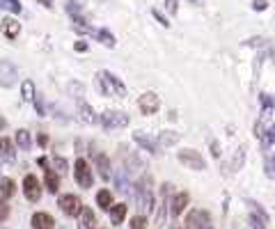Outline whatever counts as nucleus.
<instances>
[{
	"label": "nucleus",
	"mask_w": 275,
	"mask_h": 229,
	"mask_svg": "<svg viewBox=\"0 0 275 229\" xmlns=\"http://www.w3.org/2000/svg\"><path fill=\"white\" fill-rule=\"evenodd\" d=\"M94 85L103 96H126V85L117 76H113L110 71H99Z\"/></svg>",
	"instance_id": "nucleus-1"
},
{
	"label": "nucleus",
	"mask_w": 275,
	"mask_h": 229,
	"mask_svg": "<svg viewBox=\"0 0 275 229\" xmlns=\"http://www.w3.org/2000/svg\"><path fill=\"white\" fill-rule=\"evenodd\" d=\"M99 124H101L106 131L124 128V126H129V114L117 112V110H106V112H101V117H99Z\"/></svg>",
	"instance_id": "nucleus-2"
},
{
	"label": "nucleus",
	"mask_w": 275,
	"mask_h": 229,
	"mask_svg": "<svg viewBox=\"0 0 275 229\" xmlns=\"http://www.w3.org/2000/svg\"><path fill=\"white\" fill-rule=\"evenodd\" d=\"M179 163L183 165V168L188 170H195V172H202V170H206V160L202 158L200 152H195V149H181V152L177 154Z\"/></svg>",
	"instance_id": "nucleus-3"
},
{
	"label": "nucleus",
	"mask_w": 275,
	"mask_h": 229,
	"mask_svg": "<svg viewBox=\"0 0 275 229\" xmlns=\"http://www.w3.org/2000/svg\"><path fill=\"white\" fill-rule=\"evenodd\" d=\"M74 179H76V184L81 186L83 190L92 188L94 176H92V170H90V165H87L85 158H76V163H74Z\"/></svg>",
	"instance_id": "nucleus-4"
},
{
	"label": "nucleus",
	"mask_w": 275,
	"mask_h": 229,
	"mask_svg": "<svg viewBox=\"0 0 275 229\" xmlns=\"http://www.w3.org/2000/svg\"><path fill=\"white\" fill-rule=\"evenodd\" d=\"M58 206L60 211L65 213V216H71V218H76L78 216V211L83 208V202L78 195H71V192H67V195H60L58 197Z\"/></svg>",
	"instance_id": "nucleus-5"
},
{
	"label": "nucleus",
	"mask_w": 275,
	"mask_h": 229,
	"mask_svg": "<svg viewBox=\"0 0 275 229\" xmlns=\"http://www.w3.org/2000/svg\"><path fill=\"white\" fill-rule=\"evenodd\" d=\"M186 229H213L211 216L202 208H193V213H188L186 218Z\"/></svg>",
	"instance_id": "nucleus-6"
},
{
	"label": "nucleus",
	"mask_w": 275,
	"mask_h": 229,
	"mask_svg": "<svg viewBox=\"0 0 275 229\" xmlns=\"http://www.w3.org/2000/svg\"><path fill=\"white\" fill-rule=\"evenodd\" d=\"M23 195H26L28 202H39L42 197V184L35 174H26L23 176Z\"/></svg>",
	"instance_id": "nucleus-7"
},
{
	"label": "nucleus",
	"mask_w": 275,
	"mask_h": 229,
	"mask_svg": "<svg viewBox=\"0 0 275 229\" xmlns=\"http://www.w3.org/2000/svg\"><path fill=\"white\" fill-rule=\"evenodd\" d=\"M161 108V98L156 96L154 92H145L140 98H138V110H140L142 114H156V110Z\"/></svg>",
	"instance_id": "nucleus-8"
},
{
	"label": "nucleus",
	"mask_w": 275,
	"mask_h": 229,
	"mask_svg": "<svg viewBox=\"0 0 275 229\" xmlns=\"http://www.w3.org/2000/svg\"><path fill=\"white\" fill-rule=\"evenodd\" d=\"M19 78V71L17 66L12 64L10 60H3L0 62V88H12Z\"/></svg>",
	"instance_id": "nucleus-9"
},
{
	"label": "nucleus",
	"mask_w": 275,
	"mask_h": 229,
	"mask_svg": "<svg viewBox=\"0 0 275 229\" xmlns=\"http://www.w3.org/2000/svg\"><path fill=\"white\" fill-rule=\"evenodd\" d=\"M188 202H190L188 192H177V195H172L170 197V216H172V218L181 216V213L186 211V206H188Z\"/></svg>",
	"instance_id": "nucleus-10"
},
{
	"label": "nucleus",
	"mask_w": 275,
	"mask_h": 229,
	"mask_svg": "<svg viewBox=\"0 0 275 229\" xmlns=\"http://www.w3.org/2000/svg\"><path fill=\"white\" fill-rule=\"evenodd\" d=\"M133 140H135V144H138V147H142L145 152H149V154H161V152H158V142L154 140L149 133L135 131V133H133Z\"/></svg>",
	"instance_id": "nucleus-11"
},
{
	"label": "nucleus",
	"mask_w": 275,
	"mask_h": 229,
	"mask_svg": "<svg viewBox=\"0 0 275 229\" xmlns=\"http://www.w3.org/2000/svg\"><path fill=\"white\" fill-rule=\"evenodd\" d=\"M76 220H78V229H97V216H94V211H92L90 206H85V204H83V208L78 211Z\"/></svg>",
	"instance_id": "nucleus-12"
},
{
	"label": "nucleus",
	"mask_w": 275,
	"mask_h": 229,
	"mask_svg": "<svg viewBox=\"0 0 275 229\" xmlns=\"http://www.w3.org/2000/svg\"><path fill=\"white\" fill-rule=\"evenodd\" d=\"M0 32L5 34L7 39H17L19 34H21V23H19L14 16L3 18V21H0Z\"/></svg>",
	"instance_id": "nucleus-13"
},
{
	"label": "nucleus",
	"mask_w": 275,
	"mask_h": 229,
	"mask_svg": "<svg viewBox=\"0 0 275 229\" xmlns=\"http://www.w3.org/2000/svg\"><path fill=\"white\" fill-rule=\"evenodd\" d=\"M30 224H33V229H55V218L46 211H37L30 220Z\"/></svg>",
	"instance_id": "nucleus-14"
},
{
	"label": "nucleus",
	"mask_w": 275,
	"mask_h": 229,
	"mask_svg": "<svg viewBox=\"0 0 275 229\" xmlns=\"http://www.w3.org/2000/svg\"><path fill=\"white\" fill-rule=\"evenodd\" d=\"M147 168V163L138 156V154H129L126 156V165H124V170H126V174L129 176H135V174H142V170Z\"/></svg>",
	"instance_id": "nucleus-15"
},
{
	"label": "nucleus",
	"mask_w": 275,
	"mask_h": 229,
	"mask_svg": "<svg viewBox=\"0 0 275 229\" xmlns=\"http://www.w3.org/2000/svg\"><path fill=\"white\" fill-rule=\"evenodd\" d=\"M78 117L85 124H99V117H94V110L90 108V104L85 98H78Z\"/></svg>",
	"instance_id": "nucleus-16"
},
{
	"label": "nucleus",
	"mask_w": 275,
	"mask_h": 229,
	"mask_svg": "<svg viewBox=\"0 0 275 229\" xmlns=\"http://www.w3.org/2000/svg\"><path fill=\"white\" fill-rule=\"evenodd\" d=\"M92 156H94V165H97L101 179H110V160H108V156H106V154H99V152H92Z\"/></svg>",
	"instance_id": "nucleus-17"
},
{
	"label": "nucleus",
	"mask_w": 275,
	"mask_h": 229,
	"mask_svg": "<svg viewBox=\"0 0 275 229\" xmlns=\"http://www.w3.org/2000/svg\"><path fill=\"white\" fill-rule=\"evenodd\" d=\"M44 184H46V190L51 192V195H58L60 190V174L55 172V170H44Z\"/></svg>",
	"instance_id": "nucleus-18"
},
{
	"label": "nucleus",
	"mask_w": 275,
	"mask_h": 229,
	"mask_svg": "<svg viewBox=\"0 0 275 229\" xmlns=\"http://www.w3.org/2000/svg\"><path fill=\"white\" fill-rule=\"evenodd\" d=\"M0 156L5 160H10V163L17 160V149H14V142L10 138H0Z\"/></svg>",
	"instance_id": "nucleus-19"
},
{
	"label": "nucleus",
	"mask_w": 275,
	"mask_h": 229,
	"mask_svg": "<svg viewBox=\"0 0 275 229\" xmlns=\"http://www.w3.org/2000/svg\"><path fill=\"white\" fill-rule=\"evenodd\" d=\"M14 192H17V184H14V179L3 176V179H0V200H10V197H14Z\"/></svg>",
	"instance_id": "nucleus-20"
},
{
	"label": "nucleus",
	"mask_w": 275,
	"mask_h": 229,
	"mask_svg": "<svg viewBox=\"0 0 275 229\" xmlns=\"http://www.w3.org/2000/svg\"><path fill=\"white\" fill-rule=\"evenodd\" d=\"M126 211H129L126 204H113V206H110V222L122 224L126 220Z\"/></svg>",
	"instance_id": "nucleus-21"
},
{
	"label": "nucleus",
	"mask_w": 275,
	"mask_h": 229,
	"mask_svg": "<svg viewBox=\"0 0 275 229\" xmlns=\"http://www.w3.org/2000/svg\"><path fill=\"white\" fill-rule=\"evenodd\" d=\"M243 158H245V144H241V147L234 152V158H232V163L225 165V172H236V170H241Z\"/></svg>",
	"instance_id": "nucleus-22"
},
{
	"label": "nucleus",
	"mask_w": 275,
	"mask_h": 229,
	"mask_svg": "<svg viewBox=\"0 0 275 229\" xmlns=\"http://www.w3.org/2000/svg\"><path fill=\"white\" fill-rule=\"evenodd\" d=\"M97 204L101 211H110V206H113V192L101 188V190L97 192Z\"/></svg>",
	"instance_id": "nucleus-23"
},
{
	"label": "nucleus",
	"mask_w": 275,
	"mask_h": 229,
	"mask_svg": "<svg viewBox=\"0 0 275 229\" xmlns=\"http://www.w3.org/2000/svg\"><path fill=\"white\" fill-rule=\"evenodd\" d=\"M245 204L250 206V213H252V216H257L259 220H264V222L268 224V213H266L264 208H261V204H257L254 200H245Z\"/></svg>",
	"instance_id": "nucleus-24"
},
{
	"label": "nucleus",
	"mask_w": 275,
	"mask_h": 229,
	"mask_svg": "<svg viewBox=\"0 0 275 229\" xmlns=\"http://www.w3.org/2000/svg\"><path fill=\"white\" fill-rule=\"evenodd\" d=\"M177 140H179V136L174 131H163L161 136H158V144H161V147H172Z\"/></svg>",
	"instance_id": "nucleus-25"
},
{
	"label": "nucleus",
	"mask_w": 275,
	"mask_h": 229,
	"mask_svg": "<svg viewBox=\"0 0 275 229\" xmlns=\"http://www.w3.org/2000/svg\"><path fill=\"white\" fill-rule=\"evenodd\" d=\"M17 144L21 149H30L33 140H30V133H28L26 128H19V131H17Z\"/></svg>",
	"instance_id": "nucleus-26"
},
{
	"label": "nucleus",
	"mask_w": 275,
	"mask_h": 229,
	"mask_svg": "<svg viewBox=\"0 0 275 229\" xmlns=\"http://www.w3.org/2000/svg\"><path fill=\"white\" fill-rule=\"evenodd\" d=\"M21 96L26 101H33L35 98V82L33 80H23L21 82Z\"/></svg>",
	"instance_id": "nucleus-27"
},
{
	"label": "nucleus",
	"mask_w": 275,
	"mask_h": 229,
	"mask_svg": "<svg viewBox=\"0 0 275 229\" xmlns=\"http://www.w3.org/2000/svg\"><path fill=\"white\" fill-rule=\"evenodd\" d=\"M94 34L99 37V42H101L103 46H108V48H113V46H115V37L108 32V30H97Z\"/></svg>",
	"instance_id": "nucleus-28"
},
{
	"label": "nucleus",
	"mask_w": 275,
	"mask_h": 229,
	"mask_svg": "<svg viewBox=\"0 0 275 229\" xmlns=\"http://www.w3.org/2000/svg\"><path fill=\"white\" fill-rule=\"evenodd\" d=\"M51 170H55L58 174H65L67 172V160L62 158V156H55V158L51 160Z\"/></svg>",
	"instance_id": "nucleus-29"
},
{
	"label": "nucleus",
	"mask_w": 275,
	"mask_h": 229,
	"mask_svg": "<svg viewBox=\"0 0 275 229\" xmlns=\"http://www.w3.org/2000/svg\"><path fill=\"white\" fill-rule=\"evenodd\" d=\"M0 2H3V7L10 10L12 14H21V12H23V5L19 2V0H0Z\"/></svg>",
	"instance_id": "nucleus-30"
},
{
	"label": "nucleus",
	"mask_w": 275,
	"mask_h": 229,
	"mask_svg": "<svg viewBox=\"0 0 275 229\" xmlns=\"http://www.w3.org/2000/svg\"><path fill=\"white\" fill-rule=\"evenodd\" d=\"M131 229H147L145 213H138V216H133V218H131Z\"/></svg>",
	"instance_id": "nucleus-31"
},
{
	"label": "nucleus",
	"mask_w": 275,
	"mask_h": 229,
	"mask_svg": "<svg viewBox=\"0 0 275 229\" xmlns=\"http://www.w3.org/2000/svg\"><path fill=\"white\" fill-rule=\"evenodd\" d=\"M264 172H266V176H268V179H275V154L266 158V163H264Z\"/></svg>",
	"instance_id": "nucleus-32"
},
{
	"label": "nucleus",
	"mask_w": 275,
	"mask_h": 229,
	"mask_svg": "<svg viewBox=\"0 0 275 229\" xmlns=\"http://www.w3.org/2000/svg\"><path fill=\"white\" fill-rule=\"evenodd\" d=\"M71 92V96H76V98H81L83 96V85L81 82H69V88H67Z\"/></svg>",
	"instance_id": "nucleus-33"
},
{
	"label": "nucleus",
	"mask_w": 275,
	"mask_h": 229,
	"mask_svg": "<svg viewBox=\"0 0 275 229\" xmlns=\"http://www.w3.org/2000/svg\"><path fill=\"white\" fill-rule=\"evenodd\" d=\"M7 218H10V204L5 200H0V222H5Z\"/></svg>",
	"instance_id": "nucleus-34"
},
{
	"label": "nucleus",
	"mask_w": 275,
	"mask_h": 229,
	"mask_svg": "<svg viewBox=\"0 0 275 229\" xmlns=\"http://www.w3.org/2000/svg\"><path fill=\"white\" fill-rule=\"evenodd\" d=\"M273 104H275V98L270 96V94H261V108H264L266 112H268V110L273 108Z\"/></svg>",
	"instance_id": "nucleus-35"
},
{
	"label": "nucleus",
	"mask_w": 275,
	"mask_h": 229,
	"mask_svg": "<svg viewBox=\"0 0 275 229\" xmlns=\"http://www.w3.org/2000/svg\"><path fill=\"white\" fill-rule=\"evenodd\" d=\"M165 10H167V14H177L179 12V0H165Z\"/></svg>",
	"instance_id": "nucleus-36"
},
{
	"label": "nucleus",
	"mask_w": 275,
	"mask_h": 229,
	"mask_svg": "<svg viewBox=\"0 0 275 229\" xmlns=\"http://www.w3.org/2000/svg\"><path fill=\"white\" fill-rule=\"evenodd\" d=\"M250 224H252V229H266V222H264V220H259L257 218V216H252V213H250Z\"/></svg>",
	"instance_id": "nucleus-37"
},
{
	"label": "nucleus",
	"mask_w": 275,
	"mask_h": 229,
	"mask_svg": "<svg viewBox=\"0 0 275 229\" xmlns=\"http://www.w3.org/2000/svg\"><path fill=\"white\" fill-rule=\"evenodd\" d=\"M209 147H211V154L218 158V156H220V144H218L216 138H209Z\"/></svg>",
	"instance_id": "nucleus-38"
},
{
	"label": "nucleus",
	"mask_w": 275,
	"mask_h": 229,
	"mask_svg": "<svg viewBox=\"0 0 275 229\" xmlns=\"http://www.w3.org/2000/svg\"><path fill=\"white\" fill-rule=\"evenodd\" d=\"M151 14H154V18H156V21H158V23H161V26L170 28V21H167V18H165V16H163V14H161V12H158V10H151Z\"/></svg>",
	"instance_id": "nucleus-39"
},
{
	"label": "nucleus",
	"mask_w": 275,
	"mask_h": 229,
	"mask_svg": "<svg viewBox=\"0 0 275 229\" xmlns=\"http://www.w3.org/2000/svg\"><path fill=\"white\" fill-rule=\"evenodd\" d=\"M268 7V0H252V10L254 12H264Z\"/></svg>",
	"instance_id": "nucleus-40"
},
{
	"label": "nucleus",
	"mask_w": 275,
	"mask_h": 229,
	"mask_svg": "<svg viewBox=\"0 0 275 229\" xmlns=\"http://www.w3.org/2000/svg\"><path fill=\"white\" fill-rule=\"evenodd\" d=\"M49 136H46V133H39V136H37V144H39V147H42V149H46V147H49Z\"/></svg>",
	"instance_id": "nucleus-41"
},
{
	"label": "nucleus",
	"mask_w": 275,
	"mask_h": 229,
	"mask_svg": "<svg viewBox=\"0 0 275 229\" xmlns=\"http://www.w3.org/2000/svg\"><path fill=\"white\" fill-rule=\"evenodd\" d=\"M35 106H37V112L39 114H46V110H44V101H42V96H37V94H35Z\"/></svg>",
	"instance_id": "nucleus-42"
},
{
	"label": "nucleus",
	"mask_w": 275,
	"mask_h": 229,
	"mask_svg": "<svg viewBox=\"0 0 275 229\" xmlns=\"http://www.w3.org/2000/svg\"><path fill=\"white\" fill-rule=\"evenodd\" d=\"M74 48L78 50V53H85V50L90 48V46H87V42H76V44H74Z\"/></svg>",
	"instance_id": "nucleus-43"
},
{
	"label": "nucleus",
	"mask_w": 275,
	"mask_h": 229,
	"mask_svg": "<svg viewBox=\"0 0 275 229\" xmlns=\"http://www.w3.org/2000/svg\"><path fill=\"white\" fill-rule=\"evenodd\" d=\"M37 163H39V165H42V168H44V170H49V168H51V160H49V158H46V156H39V158H37Z\"/></svg>",
	"instance_id": "nucleus-44"
},
{
	"label": "nucleus",
	"mask_w": 275,
	"mask_h": 229,
	"mask_svg": "<svg viewBox=\"0 0 275 229\" xmlns=\"http://www.w3.org/2000/svg\"><path fill=\"white\" fill-rule=\"evenodd\" d=\"M37 2H42L44 7H53V0H37Z\"/></svg>",
	"instance_id": "nucleus-45"
},
{
	"label": "nucleus",
	"mask_w": 275,
	"mask_h": 229,
	"mask_svg": "<svg viewBox=\"0 0 275 229\" xmlns=\"http://www.w3.org/2000/svg\"><path fill=\"white\" fill-rule=\"evenodd\" d=\"M7 126V122H5V117H0V131H3V128H5Z\"/></svg>",
	"instance_id": "nucleus-46"
},
{
	"label": "nucleus",
	"mask_w": 275,
	"mask_h": 229,
	"mask_svg": "<svg viewBox=\"0 0 275 229\" xmlns=\"http://www.w3.org/2000/svg\"><path fill=\"white\" fill-rule=\"evenodd\" d=\"M167 229H181V227H179V224L174 222V224H170V227H167Z\"/></svg>",
	"instance_id": "nucleus-47"
},
{
	"label": "nucleus",
	"mask_w": 275,
	"mask_h": 229,
	"mask_svg": "<svg viewBox=\"0 0 275 229\" xmlns=\"http://www.w3.org/2000/svg\"><path fill=\"white\" fill-rule=\"evenodd\" d=\"M188 2H193V5H200V0H188Z\"/></svg>",
	"instance_id": "nucleus-48"
},
{
	"label": "nucleus",
	"mask_w": 275,
	"mask_h": 229,
	"mask_svg": "<svg viewBox=\"0 0 275 229\" xmlns=\"http://www.w3.org/2000/svg\"><path fill=\"white\" fill-rule=\"evenodd\" d=\"M0 7H3V5H0Z\"/></svg>",
	"instance_id": "nucleus-49"
}]
</instances>
